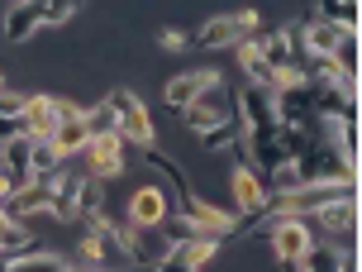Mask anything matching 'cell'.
<instances>
[{"instance_id":"obj_1","label":"cell","mask_w":362,"mask_h":272,"mask_svg":"<svg viewBox=\"0 0 362 272\" xmlns=\"http://www.w3.org/2000/svg\"><path fill=\"white\" fill-rule=\"evenodd\" d=\"M181 125L191 129V134H210V129H224V125H234V91L224 86V76H215L210 86L200 91L191 106L181 110Z\"/></svg>"},{"instance_id":"obj_2","label":"cell","mask_w":362,"mask_h":272,"mask_svg":"<svg viewBox=\"0 0 362 272\" xmlns=\"http://www.w3.org/2000/svg\"><path fill=\"white\" fill-rule=\"evenodd\" d=\"M105 106L115 110V120H119V139H124L129 148L139 144L148 153V148L158 144V129H153V115H148V106L144 101H139V96H134V91L129 86H115L105 96Z\"/></svg>"},{"instance_id":"obj_3","label":"cell","mask_w":362,"mask_h":272,"mask_svg":"<svg viewBox=\"0 0 362 272\" xmlns=\"http://www.w3.org/2000/svg\"><path fill=\"white\" fill-rule=\"evenodd\" d=\"M262 29V15L257 10H234V15H215L200 24L196 43L200 48H238L243 38H253Z\"/></svg>"},{"instance_id":"obj_4","label":"cell","mask_w":362,"mask_h":272,"mask_svg":"<svg viewBox=\"0 0 362 272\" xmlns=\"http://www.w3.org/2000/svg\"><path fill=\"white\" fill-rule=\"evenodd\" d=\"M234 125H238V134H243V139L272 134V129H276L272 91H262V86H238L234 91Z\"/></svg>"},{"instance_id":"obj_5","label":"cell","mask_w":362,"mask_h":272,"mask_svg":"<svg viewBox=\"0 0 362 272\" xmlns=\"http://www.w3.org/2000/svg\"><path fill=\"white\" fill-rule=\"evenodd\" d=\"M300 181H358V163H348L344 153H339V148H329V144H315L305 153V158H300Z\"/></svg>"},{"instance_id":"obj_6","label":"cell","mask_w":362,"mask_h":272,"mask_svg":"<svg viewBox=\"0 0 362 272\" xmlns=\"http://www.w3.org/2000/svg\"><path fill=\"white\" fill-rule=\"evenodd\" d=\"M229 191H234V205H229V210H234L238 220H243V215H262V210L272 205L262 172L248 167V163H234V172H229Z\"/></svg>"},{"instance_id":"obj_7","label":"cell","mask_w":362,"mask_h":272,"mask_svg":"<svg viewBox=\"0 0 362 272\" xmlns=\"http://www.w3.org/2000/svg\"><path fill=\"white\" fill-rule=\"evenodd\" d=\"M267 239H272L276 263H300V258L320 244L315 230H310V220H281V225H272V230H267Z\"/></svg>"},{"instance_id":"obj_8","label":"cell","mask_w":362,"mask_h":272,"mask_svg":"<svg viewBox=\"0 0 362 272\" xmlns=\"http://www.w3.org/2000/svg\"><path fill=\"white\" fill-rule=\"evenodd\" d=\"M124 153H129V144L119 139V134H110V139H90V144H86V163H90L86 177H95L100 186H110L115 177H124Z\"/></svg>"},{"instance_id":"obj_9","label":"cell","mask_w":362,"mask_h":272,"mask_svg":"<svg viewBox=\"0 0 362 272\" xmlns=\"http://www.w3.org/2000/svg\"><path fill=\"white\" fill-rule=\"evenodd\" d=\"M172 215V200H167V191L163 186H139V191H134V196H129V225H134V230H163V220Z\"/></svg>"},{"instance_id":"obj_10","label":"cell","mask_w":362,"mask_h":272,"mask_svg":"<svg viewBox=\"0 0 362 272\" xmlns=\"http://www.w3.org/2000/svg\"><path fill=\"white\" fill-rule=\"evenodd\" d=\"M215 67H196V72H177L172 76V81H167L163 86V101H167V110H172V115H181V110L191 106V101H196L200 91L210 86V81H215Z\"/></svg>"},{"instance_id":"obj_11","label":"cell","mask_w":362,"mask_h":272,"mask_svg":"<svg viewBox=\"0 0 362 272\" xmlns=\"http://www.w3.org/2000/svg\"><path fill=\"white\" fill-rule=\"evenodd\" d=\"M0 215L5 225H29L34 215H48V186H24V191H10V196L0 200Z\"/></svg>"},{"instance_id":"obj_12","label":"cell","mask_w":362,"mask_h":272,"mask_svg":"<svg viewBox=\"0 0 362 272\" xmlns=\"http://www.w3.org/2000/svg\"><path fill=\"white\" fill-rule=\"evenodd\" d=\"M19 125H24V134L29 139H53L57 129V115H53V96H24V110H19Z\"/></svg>"},{"instance_id":"obj_13","label":"cell","mask_w":362,"mask_h":272,"mask_svg":"<svg viewBox=\"0 0 362 272\" xmlns=\"http://www.w3.org/2000/svg\"><path fill=\"white\" fill-rule=\"evenodd\" d=\"M38 34V5L29 0H15V5H5V24H0V38L5 43H24V38Z\"/></svg>"},{"instance_id":"obj_14","label":"cell","mask_w":362,"mask_h":272,"mask_svg":"<svg viewBox=\"0 0 362 272\" xmlns=\"http://www.w3.org/2000/svg\"><path fill=\"white\" fill-rule=\"evenodd\" d=\"M167 254L177 258V263H186V268H205V263H215V254H219V244L215 239H181V244H172V249H167Z\"/></svg>"},{"instance_id":"obj_15","label":"cell","mask_w":362,"mask_h":272,"mask_svg":"<svg viewBox=\"0 0 362 272\" xmlns=\"http://www.w3.org/2000/svg\"><path fill=\"white\" fill-rule=\"evenodd\" d=\"M315 19H325V24L344 29V34H358V19H362V10L353 5V0H325V5H315Z\"/></svg>"},{"instance_id":"obj_16","label":"cell","mask_w":362,"mask_h":272,"mask_svg":"<svg viewBox=\"0 0 362 272\" xmlns=\"http://www.w3.org/2000/svg\"><path fill=\"white\" fill-rule=\"evenodd\" d=\"M29 172H34V181L62 172V153L53 148V139H29Z\"/></svg>"},{"instance_id":"obj_17","label":"cell","mask_w":362,"mask_h":272,"mask_svg":"<svg viewBox=\"0 0 362 272\" xmlns=\"http://www.w3.org/2000/svg\"><path fill=\"white\" fill-rule=\"evenodd\" d=\"M86 144H90V134H86V125H81V120H67V125L53 129V148L62 153V163H67V158H76V153H86Z\"/></svg>"},{"instance_id":"obj_18","label":"cell","mask_w":362,"mask_h":272,"mask_svg":"<svg viewBox=\"0 0 362 272\" xmlns=\"http://www.w3.org/2000/svg\"><path fill=\"white\" fill-rule=\"evenodd\" d=\"M296 272H344V249H334V244H315L300 263H296Z\"/></svg>"},{"instance_id":"obj_19","label":"cell","mask_w":362,"mask_h":272,"mask_svg":"<svg viewBox=\"0 0 362 272\" xmlns=\"http://www.w3.org/2000/svg\"><path fill=\"white\" fill-rule=\"evenodd\" d=\"M81 125H86L90 139H110V134H119V120H115V110L105 106V101H95V106H86V115H81Z\"/></svg>"},{"instance_id":"obj_20","label":"cell","mask_w":362,"mask_h":272,"mask_svg":"<svg viewBox=\"0 0 362 272\" xmlns=\"http://www.w3.org/2000/svg\"><path fill=\"white\" fill-rule=\"evenodd\" d=\"M76 0H43L38 5V29H62V24H72L76 19Z\"/></svg>"},{"instance_id":"obj_21","label":"cell","mask_w":362,"mask_h":272,"mask_svg":"<svg viewBox=\"0 0 362 272\" xmlns=\"http://www.w3.org/2000/svg\"><path fill=\"white\" fill-rule=\"evenodd\" d=\"M95 210H105V186H100L95 177H81V191H76L72 215H76V220H86V215H95Z\"/></svg>"},{"instance_id":"obj_22","label":"cell","mask_w":362,"mask_h":272,"mask_svg":"<svg viewBox=\"0 0 362 272\" xmlns=\"http://www.w3.org/2000/svg\"><path fill=\"white\" fill-rule=\"evenodd\" d=\"M67 268H72V263H62V254H53V249H38V254L10 263L5 272H67Z\"/></svg>"},{"instance_id":"obj_23","label":"cell","mask_w":362,"mask_h":272,"mask_svg":"<svg viewBox=\"0 0 362 272\" xmlns=\"http://www.w3.org/2000/svg\"><path fill=\"white\" fill-rule=\"evenodd\" d=\"M358 34H344L339 38V48H334V57H329V62H334V67H339V72H353L358 76Z\"/></svg>"},{"instance_id":"obj_24","label":"cell","mask_w":362,"mask_h":272,"mask_svg":"<svg viewBox=\"0 0 362 272\" xmlns=\"http://www.w3.org/2000/svg\"><path fill=\"white\" fill-rule=\"evenodd\" d=\"M238 139V125H224V129H210V134H200V148L205 153H229Z\"/></svg>"},{"instance_id":"obj_25","label":"cell","mask_w":362,"mask_h":272,"mask_svg":"<svg viewBox=\"0 0 362 272\" xmlns=\"http://www.w3.org/2000/svg\"><path fill=\"white\" fill-rule=\"evenodd\" d=\"M19 110H24V96H19V91H0V115H10V120H19Z\"/></svg>"},{"instance_id":"obj_26","label":"cell","mask_w":362,"mask_h":272,"mask_svg":"<svg viewBox=\"0 0 362 272\" xmlns=\"http://www.w3.org/2000/svg\"><path fill=\"white\" fill-rule=\"evenodd\" d=\"M158 48H167V53H181V48H186V34H181V29H163V34H158Z\"/></svg>"},{"instance_id":"obj_27","label":"cell","mask_w":362,"mask_h":272,"mask_svg":"<svg viewBox=\"0 0 362 272\" xmlns=\"http://www.w3.org/2000/svg\"><path fill=\"white\" fill-rule=\"evenodd\" d=\"M19 134H24V125L10 120V115H0V144H10V139H19Z\"/></svg>"},{"instance_id":"obj_28","label":"cell","mask_w":362,"mask_h":272,"mask_svg":"<svg viewBox=\"0 0 362 272\" xmlns=\"http://www.w3.org/2000/svg\"><path fill=\"white\" fill-rule=\"evenodd\" d=\"M148 272H196V268H186V263H177V258L167 254L163 263H153V268H148Z\"/></svg>"},{"instance_id":"obj_29","label":"cell","mask_w":362,"mask_h":272,"mask_svg":"<svg viewBox=\"0 0 362 272\" xmlns=\"http://www.w3.org/2000/svg\"><path fill=\"white\" fill-rule=\"evenodd\" d=\"M10 196V181H5V172H0V200Z\"/></svg>"},{"instance_id":"obj_30","label":"cell","mask_w":362,"mask_h":272,"mask_svg":"<svg viewBox=\"0 0 362 272\" xmlns=\"http://www.w3.org/2000/svg\"><path fill=\"white\" fill-rule=\"evenodd\" d=\"M67 272H90V268H81V263H76V268H67Z\"/></svg>"},{"instance_id":"obj_31","label":"cell","mask_w":362,"mask_h":272,"mask_svg":"<svg viewBox=\"0 0 362 272\" xmlns=\"http://www.w3.org/2000/svg\"><path fill=\"white\" fill-rule=\"evenodd\" d=\"M0 91H5V76H0Z\"/></svg>"}]
</instances>
